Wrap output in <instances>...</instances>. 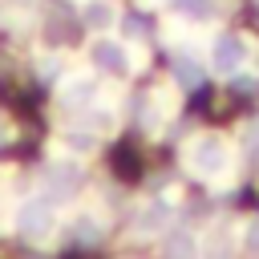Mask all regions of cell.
I'll return each instance as SVG.
<instances>
[{
    "label": "cell",
    "mask_w": 259,
    "mask_h": 259,
    "mask_svg": "<svg viewBox=\"0 0 259 259\" xmlns=\"http://www.w3.org/2000/svg\"><path fill=\"white\" fill-rule=\"evenodd\" d=\"M69 146H73V150H89V146H93V138H85V134H73V138H69Z\"/></svg>",
    "instance_id": "14"
},
{
    "label": "cell",
    "mask_w": 259,
    "mask_h": 259,
    "mask_svg": "<svg viewBox=\"0 0 259 259\" xmlns=\"http://www.w3.org/2000/svg\"><path fill=\"white\" fill-rule=\"evenodd\" d=\"M97 239H101V227L93 219H81L77 223V243H97Z\"/></svg>",
    "instance_id": "11"
},
{
    "label": "cell",
    "mask_w": 259,
    "mask_h": 259,
    "mask_svg": "<svg viewBox=\"0 0 259 259\" xmlns=\"http://www.w3.org/2000/svg\"><path fill=\"white\" fill-rule=\"evenodd\" d=\"M243 65H247V40H243L239 32L214 36V45H210V69L223 73V77H235Z\"/></svg>",
    "instance_id": "2"
},
{
    "label": "cell",
    "mask_w": 259,
    "mask_h": 259,
    "mask_svg": "<svg viewBox=\"0 0 259 259\" xmlns=\"http://www.w3.org/2000/svg\"><path fill=\"white\" fill-rule=\"evenodd\" d=\"M186 162H190V170H194L198 178H219V174L227 170V162H231V150H227V142H223V138L202 134V138H194V142H190Z\"/></svg>",
    "instance_id": "1"
},
{
    "label": "cell",
    "mask_w": 259,
    "mask_h": 259,
    "mask_svg": "<svg viewBox=\"0 0 259 259\" xmlns=\"http://www.w3.org/2000/svg\"><path fill=\"white\" fill-rule=\"evenodd\" d=\"M174 81L178 85H186V89H194V85H202V69H198V61H174Z\"/></svg>",
    "instance_id": "8"
},
{
    "label": "cell",
    "mask_w": 259,
    "mask_h": 259,
    "mask_svg": "<svg viewBox=\"0 0 259 259\" xmlns=\"http://www.w3.org/2000/svg\"><path fill=\"white\" fill-rule=\"evenodd\" d=\"M182 16H190V20H206L210 16V0H170Z\"/></svg>",
    "instance_id": "9"
},
{
    "label": "cell",
    "mask_w": 259,
    "mask_h": 259,
    "mask_svg": "<svg viewBox=\"0 0 259 259\" xmlns=\"http://www.w3.org/2000/svg\"><path fill=\"white\" fill-rule=\"evenodd\" d=\"M81 16H85V24H89V28H109V24H113V8H109L105 0H89Z\"/></svg>",
    "instance_id": "6"
},
{
    "label": "cell",
    "mask_w": 259,
    "mask_h": 259,
    "mask_svg": "<svg viewBox=\"0 0 259 259\" xmlns=\"http://www.w3.org/2000/svg\"><path fill=\"white\" fill-rule=\"evenodd\" d=\"M89 61H93L97 69H105V73H125V69H130V53H125L117 40H109V36L93 40V49H89Z\"/></svg>",
    "instance_id": "4"
},
{
    "label": "cell",
    "mask_w": 259,
    "mask_h": 259,
    "mask_svg": "<svg viewBox=\"0 0 259 259\" xmlns=\"http://www.w3.org/2000/svg\"><path fill=\"white\" fill-rule=\"evenodd\" d=\"M125 32H130V36H142V20H138V16H125Z\"/></svg>",
    "instance_id": "15"
},
{
    "label": "cell",
    "mask_w": 259,
    "mask_h": 259,
    "mask_svg": "<svg viewBox=\"0 0 259 259\" xmlns=\"http://www.w3.org/2000/svg\"><path fill=\"white\" fill-rule=\"evenodd\" d=\"M198 255H202V247L190 231H170L162 243V259H198Z\"/></svg>",
    "instance_id": "5"
},
{
    "label": "cell",
    "mask_w": 259,
    "mask_h": 259,
    "mask_svg": "<svg viewBox=\"0 0 259 259\" xmlns=\"http://www.w3.org/2000/svg\"><path fill=\"white\" fill-rule=\"evenodd\" d=\"M40 77H45V81H57V77H61V61H57V57L40 61Z\"/></svg>",
    "instance_id": "12"
},
{
    "label": "cell",
    "mask_w": 259,
    "mask_h": 259,
    "mask_svg": "<svg viewBox=\"0 0 259 259\" xmlns=\"http://www.w3.org/2000/svg\"><path fill=\"white\" fill-rule=\"evenodd\" d=\"M166 219H170V206H166V202H150V206L138 214V231H158Z\"/></svg>",
    "instance_id": "7"
},
{
    "label": "cell",
    "mask_w": 259,
    "mask_h": 259,
    "mask_svg": "<svg viewBox=\"0 0 259 259\" xmlns=\"http://www.w3.org/2000/svg\"><path fill=\"white\" fill-rule=\"evenodd\" d=\"M243 239H247V247H251V251H259V219H251V223H247V235H243Z\"/></svg>",
    "instance_id": "13"
},
{
    "label": "cell",
    "mask_w": 259,
    "mask_h": 259,
    "mask_svg": "<svg viewBox=\"0 0 259 259\" xmlns=\"http://www.w3.org/2000/svg\"><path fill=\"white\" fill-rule=\"evenodd\" d=\"M16 227H20L24 235H49V231H53V206H49L45 198H28V202H20V210H16Z\"/></svg>",
    "instance_id": "3"
},
{
    "label": "cell",
    "mask_w": 259,
    "mask_h": 259,
    "mask_svg": "<svg viewBox=\"0 0 259 259\" xmlns=\"http://www.w3.org/2000/svg\"><path fill=\"white\" fill-rule=\"evenodd\" d=\"M89 97H93V81H89V77H85V81H69V85H65V101H69V105L89 101Z\"/></svg>",
    "instance_id": "10"
}]
</instances>
